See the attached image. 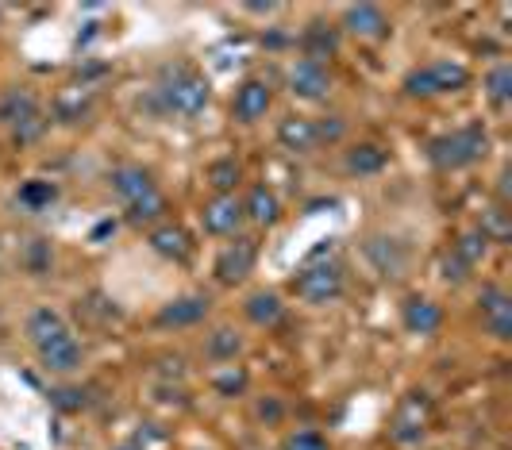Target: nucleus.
<instances>
[{
  "instance_id": "nucleus-1",
  "label": "nucleus",
  "mask_w": 512,
  "mask_h": 450,
  "mask_svg": "<svg viewBox=\"0 0 512 450\" xmlns=\"http://www.w3.org/2000/svg\"><path fill=\"white\" fill-rule=\"evenodd\" d=\"M489 154V135L482 124H466L459 131H447V135H436L428 143V158L432 166L443 170V174H455V170H466L474 162H482Z\"/></svg>"
},
{
  "instance_id": "nucleus-2",
  "label": "nucleus",
  "mask_w": 512,
  "mask_h": 450,
  "mask_svg": "<svg viewBox=\"0 0 512 450\" xmlns=\"http://www.w3.org/2000/svg\"><path fill=\"white\" fill-rule=\"evenodd\" d=\"M158 97H162V108L174 112L181 120H193L201 116L212 100V89H208V77L189 70V66H178V70H166V81L158 85Z\"/></svg>"
},
{
  "instance_id": "nucleus-3",
  "label": "nucleus",
  "mask_w": 512,
  "mask_h": 450,
  "mask_svg": "<svg viewBox=\"0 0 512 450\" xmlns=\"http://www.w3.org/2000/svg\"><path fill=\"white\" fill-rule=\"evenodd\" d=\"M470 85V70L462 66V62H451V58H439V62H428V66H416L405 74L401 81V89L409 93V97H443V93H459Z\"/></svg>"
},
{
  "instance_id": "nucleus-4",
  "label": "nucleus",
  "mask_w": 512,
  "mask_h": 450,
  "mask_svg": "<svg viewBox=\"0 0 512 450\" xmlns=\"http://www.w3.org/2000/svg\"><path fill=\"white\" fill-rule=\"evenodd\" d=\"M293 293L312 308H324L343 297V270L335 262H308L305 270L293 277Z\"/></svg>"
},
{
  "instance_id": "nucleus-5",
  "label": "nucleus",
  "mask_w": 512,
  "mask_h": 450,
  "mask_svg": "<svg viewBox=\"0 0 512 450\" xmlns=\"http://www.w3.org/2000/svg\"><path fill=\"white\" fill-rule=\"evenodd\" d=\"M428 424H432V397L428 393H409L389 420V439L401 443V447H416L428 435Z\"/></svg>"
},
{
  "instance_id": "nucleus-6",
  "label": "nucleus",
  "mask_w": 512,
  "mask_h": 450,
  "mask_svg": "<svg viewBox=\"0 0 512 450\" xmlns=\"http://www.w3.org/2000/svg\"><path fill=\"white\" fill-rule=\"evenodd\" d=\"M255 262H258V243L251 235H235V243L216 254V266H212V274L220 285H239V281H247V277L255 274Z\"/></svg>"
},
{
  "instance_id": "nucleus-7",
  "label": "nucleus",
  "mask_w": 512,
  "mask_h": 450,
  "mask_svg": "<svg viewBox=\"0 0 512 450\" xmlns=\"http://www.w3.org/2000/svg\"><path fill=\"white\" fill-rule=\"evenodd\" d=\"M289 93L297 100H328V93H332V70L324 62L297 58L289 66Z\"/></svg>"
},
{
  "instance_id": "nucleus-8",
  "label": "nucleus",
  "mask_w": 512,
  "mask_h": 450,
  "mask_svg": "<svg viewBox=\"0 0 512 450\" xmlns=\"http://www.w3.org/2000/svg\"><path fill=\"white\" fill-rule=\"evenodd\" d=\"M478 308H482V324L497 343H509L512 339V297L501 285H486L478 293Z\"/></svg>"
},
{
  "instance_id": "nucleus-9",
  "label": "nucleus",
  "mask_w": 512,
  "mask_h": 450,
  "mask_svg": "<svg viewBox=\"0 0 512 450\" xmlns=\"http://www.w3.org/2000/svg\"><path fill=\"white\" fill-rule=\"evenodd\" d=\"M35 350H39V362H43L47 374H74L77 366H81V358H85L81 339H77L70 327H66L62 335H54L51 343H43V347H35Z\"/></svg>"
},
{
  "instance_id": "nucleus-10",
  "label": "nucleus",
  "mask_w": 512,
  "mask_h": 450,
  "mask_svg": "<svg viewBox=\"0 0 512 450\" xmlns=\"http://www.w3.org/2000/svg\"><path fill=\"white\" fill-rule=\"evenodd\" d=\"M243 200L235 197V193H224V197H212L205 204V212H201V224H205L208 235H220V239H228V235H239V227H243Z\"/></svg>"
},
{
  "instance_id": "nucleus-11",
  "label": "nucleus",
  "mask_w": 512,
  "mask_h": 450,
  "mask_svg": "<svg viewBox=\"0 0 512 450\" xmlns=\"http://www.w3.org/2000/svg\"><path fill=\"white\" fill-rule=\"evenodd\" d=\"M270 104H274L270 85H266L262 77H247V81L235 89L231 112H235V120H239V124H258V120L270 112Z\"/></svg>"
},
{
  "instance_id": "nucleus-12",
  "label": "nucleus",
  "mask_w": 512,
  "mask_h": 450,
  "mask_svg": "<svg viewBox=\"0 0 512 450\" xmlns=\"http://www.w3.org/2000/svg\"><path fill=\"white\" fill-rule=\"evenodd\" d=\"M343 31L355 39H366V43H382L389 35V16L378 4H351L343 12Z\"/></svg>"
},
{
  "instance_id": "nucleus-13",
  "label": "nucleus",
  "mask_w": 512,
  "mask_h": 450,
  "mask_svg": "<svg viewBox=\"0 0 512 450\" xmlns=\"http://www.w3.org/2000/svg\"><path fill=\"white\" fill-rule=\"evenodd\" d=\"M208 308H212V300H208L205 293H189V297H178V300H170V304H162L158 316H154V324L158 327H193L205 320Z\"/></svg>"
},
{
  "instance_id": "nucleus-14",
  "label": "nucleus",
  "mask_w": 512,
  "mask_h": 450,
  "mask_svg": "<svg viewBox=\"0 0 512 450\" xmlns=\"http://www.w3.org/2000/svg\"><path fill=\"white\" fill-rule=\"evenodd\" d=\"M401 324L409 335H436L443 327V308L432 297H409L401 304Z\"/></svg>"
},
{
  "instance_id": "nucleus-15",
  "label": "nucleus",
  "mask_w": 512,
  "mask_h": 450,
  "mask_svg": "<svg viewBox=\"0 0 512 450\" xmlns=\"http://www.w3.org/2000/svg\"><path fill=\"white\" fill-rule=\"evenodd\" d=\"M39 116H43V104H39L35 93H27V89H8L0 97V124H8L12 131L31 124V120H39Z\"/></svg>"
},
{
  "instance_id": "nucleus-16",
  "label": "nucleus",
  "mask_w": 512,
  "mask_h": 450,
  "mask_svg": "<svg viewBox=\"0 0 512 450\" xmlns=\"http://www.w3.org/2000/svg\"><path fill=\"white\" fill-rule=\"evenodd\" d=\"M147 243H151L154 254H162V258H170V262H185V258L193 254V239H189V231H185L181 224L151 227Z\"/></svg>"
},
{
  "instance_id": "nucleus-17",
  "label": "nucleus",
  "mask_w": 512,
  "mask_h": 450,
  "mask_svg": "<svg viewBox=\"0 0 512 450\" xmlns=\"http://www.w3.org/2000/svg\"><path fill=\"white\" fill-rule=\"evenodd\" d=\"M243 216L255 227H274L282 220V200H278V193L270 185H255L247 193V200H243Z\"/></svg>"
},
{
  "instance_id": "nucleus-18",
  "label": "nucleus",
  "mask_w": 512,
  "mask_h": 450,
  "mask_svg": "<svg viewBox=\"0 0 512 450\" xmlns=\"http://www.w3.org/2000/svg\"><path fill=\"white\" fill-rule=\"evenodd\" d=\"M108 185H112V193L124 200V204H131V200L151 193L154 177H151V170H143V166H120V170L108 174Z\"/></svg>"
},
{
  "instance_id": "nucleus-19",
  "label": "nucleus",
  "mask_w": 512,
  "mask_h": 450,
  "mask_svg": "<svg viewBox=\"0 0 512 450\" xmlns=\"http://www.w3.org/2000/svg\"><path fill=\"white\" fill-rule=\"evenodd\" d=\"M278 143L289 154H308V150H316V124L308 116H285L278 124Z\"/></svg>"
},
{
  "instance_id": "nucleus-20",
  "label": "nucleus",
  "mask_w": 512,
  "mask_h": 450,
  "mask_svg": "<svg viewBox=\"0 0 512 450\" xmlns=\"http://www.w3.org/2000/svg\"><path fill=\"white\" fill-rule=\"evenodd\" d=\"M62 331H66V320H62V312L51 308V304H39V308L27 316V339H31V347L51 343L54 335H62Z\"/></svg>"
},
{
  "instance_id": "nucleus-21",
  "label": "nucleus",
  "mask_w": 512,
  "mask_h": 450,
  "mask_svg": "<svg viewBox=\"0 0 512 450\" xmlns=\"http://www.w3.org/2000/svg\"><path fill=\"white\" fill-rule=\"evenodd\" d=\"M385 162H389V154H385V147H378V143H355V147L347 150V158H343L347 174H355V177L382 174Z\"/></svg>"
},
{
  "instance_id": "nucleus-22",
  "label": "nucleus",
  "mask_w": 512,
  "mask_h": 450,
  "mask_svg": "<svg viewBox=\"0 0 512 450\" xmlns=\"http://www.w3.org/2000/svg\"><path fill=\"white\" fill-rule=\"evenodd\" d=\"M301 50H305L308 62H324L339 50V31L328 24H308L301 35Z\"/></svg>"
},
{
  "instance_id": "nucleus-23",
  "label": "nucleus",
  "mask_w": 512,
  "mask_h": 450,
  "mask_svg": "<svg viewBox=\"0 0 512 450\" xmlns=\"http://www.w3.org/2000/svg\"><path fill=\"white\" fill-rule=\"evenodd\" d=\"M243 312H247V320L255 327H274L285 316V304L278 293H251L247 304H243Z\"/></svg>"
},
{
  "instance_id": "nucleus-24",
  "label": "nucleus",
  "mask_w": 512,
  "mask_h": 450,
  "mask_svg": "<svg viewBox=\"0 0 512 450\" xmlns=\"http://www.w3.org/2000/svg\"><path fill=\"white\" fill-rule=\"evenodd\" d=\"M451 254L459 258L466 270H474V266H482L486 262V254H489V239L474 227V231H462L459 239L451 243Z\"/></svg>"
},
{
  "instance_id": "nucleus-25",
  "label": "nucleus",
  "mask_w": 512,
  "mask_h": 450,
  "mask_svg": "<svg viewBox=\"0 0 512 450\" xmlns=\"http://www.w3.org/2000/svg\"><path fill=\"white\" fill-rule=\"evenodd\" d=\"M162 216H166V197H162L158 189H151L147 197H139L128 204V224H135V227L158 224Z\"/></svg>"
},
{
  "instance_id": "nucleus-26",
  "label": "nucleus",
  "mask_w": 512,
  "mask_h": 450,
  "mask_svg": "<svg viewBox=\"0 0 512 450\" xmlns=\"http://www.w3.org/2000/svg\"><path fill=\"white\" fill-rule=\"evenodd\" d=\"M239 350H243V339H239V331H231V327H216L205 343V354L212 362H235Z\"/></svg>"
},
{
  "instance_id": "nucleus-27",
  "label": "nucleus",
  "mask_w": 512,
  "mask_h": 450,
  "mask_svg": "<svg viewBox=\"0 0 512 450\" xmlns=\"http://www.w3.org/2000/svg\"><path fill=\"white\" fill-rule=\"evenodd\" d=\"M482 85H486V97L493 100V108H505L512 100V66L509 62H497Z\"/></svg>"
},
{
  "instance_id": "nucleus-28",
  "label": "nucleus",
  "mask_w": 512,
  "mask_h": 450,
  "mask_svg": "<svg viewBox=\"0 0 512 450\" xmlns=\"http://www.w3.org/2000/svg\"><path fill=\"white\" fill-rule=\"evenodd\" d=\"M54 200H58V185L54 181H24L20 185V204L31 208V212H43V208H51Z\"/></svg>"
},
{
  "instance_id": "nucleus-29",
  "label": "nucleus",
  "mask_w": 512,
  "mask_h": 450,
  "mask_svg": "<svg viewBox=\"0 0 512 450\" xmlns=\"http://www.w3.org/2000/svg\"><path fill=\"white\" fill-rule=\"evenodd\" d=\"M239 177H243V170H239V162H235V158H216V162L208 166V185L216 189V197L231 193V189L239 185Z\"/></svg>"
},
{
  "instance_id": "nucleus-30",
  "label": "nucleus",
  "mask_w": 512,
  "mask_h": 450,
  "mask_svg": "<svg viewBox=\"0 0 512 450\" xmlns=\"http://www.w3.org/2000/svg\"><path fill=\"white\" fill-rule=\"evenodd\" d=\"M212 389H216L220 397H235V393H243V389H247V370H239V366H224L220 374L212 377Z\"/></svg>"
},
{
  "instance_id": "nucleus-31",
  "label": "nucleus",
  "mask_w": 512,
  "mask_h": 450,
  "mask_svg": "<svg viewBox=\"0 0 512 450\" xmlns=\"http://www.w3.org/2000/svg\"><path fill=\"white\" fill-rule=\"evenodd\" d=\"M47 397H51V404L58 408V412H81V408L89 404V397H85V389H74V385H62V389H51Z\"/></svg>"
},
{
  "instance_id": "nucleus-32",
  "label": "nucleus",
  "mask_w": 512,
  "mask_h": 450,
  "mask_svg": "<svg viewBox=\"0 0 512 450\" xmlns=\"http://www.w3.org/2000/svg\"><path fill=\"white\" fill-rule=\"evenodd\" d=\"M482 235H486L489 243H501V239H509V220H505V212L501 208H489L486 216H482V227H478Z\"/></svg>"
},
{
  "instance_id": "nucleus-33",
  "label": "nucleus",
  "mask_w": 512,
  "mask_h": 450,
  "mask_svg": "<svg viewBox=\"0 0 512 450\" xmlns=\"http://www.w3.org/2000/svg\"><path fill=\"white\" fill-rule=\"evenodd\" d=\"M312 124H316V147H324V143L332 147L347 135V124L339 116H324V120H312Z\"/></svg>"
},
{
  "instance_id": "nucleus-34",
  "label": "nucleus",
  "mask_w": 512,
  "mask_h": 450,
  "mask_svg": "<svg viewBox=\"0 0 512 450\" xmlns=\"http://www.w3.org/2000/svg\"><path fill=\"white\" fill-rule=\"evenodd\" d=\"M282 450H332V447H328V439L320 431H293L282 443Z\"/></svg>"
},
{
  "instance_id": "nucleus-35",
  "label": "nucleus",
  "mask_w": 512,
  "mask_h": 450,
  "mask_svg": "<svg viewBox=\"0 0 512 450\" xmlns=\"http://www.w3.org/2000/svg\"><path fill=\"white\" fill-rule=\"evenodd\" d=\"M466 274H470V270L462 266V262H459V258H455V254H451V250H447V254H443V277L459 285V281H466Z\"/></svg>"
},
{
  "instance_id": "nucleus-36",
  "label": "nucleus",
  "mask_w": 512,
  "mask_h": 450,
  "mask_svg": "<svg viewBox=\"0 0 512 450\" xmlns=\"http://www.w3.org/2000/svg\"><path fill=\"white\" fill-rule=\"evenodd\" d=\"M43 127H47V120L39 116V120H31V124H24V127H16L12 135H16V143H35L39 135H43Z\"/></svg>"
},
{
  "instance_id": "nucleus-37",
  "label": "nucleus",
  "mask_w": 512,
  "mask_h": 450,
  "mask_svg": "<svg viewBox=\"0 0 512 450\" xmlns=\"http://www.w3.org/2000/svg\"><path fill=\"white\" fill-rule=\"evenodd\" d=\"M258 416H262V420H278V416H282V404H278V400H262V404H258Z\"/></svg>"
},
{
  "instance_id": "nucleus-38",
  "label": "nucleus",
  "mask_w": 512,
  "mask_h": 450,
  "mask_svg": "<svg viewBox=\"0 0 512 450\" xmlns=\"http://www.w3.org/2000/svg\"><path fill=\"white\" fill-rule=\"evenodd\" d=\"M112 450H143L139 443H120V447H112Z\"/></svg>"
}]
</instances>
